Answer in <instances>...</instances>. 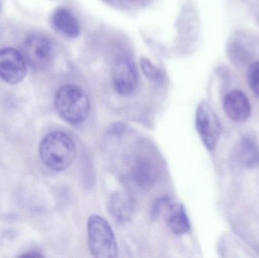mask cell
<instances>
[{"label": "cell", "mask_w": 259, "mask_h": 258, "mask_svg": "<svg viewBox=\"0 0 259 258\" xmlns=\"http://www.w3.org/2000/svg\"><path fill=\"white\" fill-rule=\"evenodd\" d=\"M236 157L246 167H255L259 163L258 145L251 136H243L236 147Z\"/></svg>", "instance_id": "7c38bea8"}, {"label": "cell", "mask_w": 259, "mask_h": 258, "mask_svg": "<svg viewBox=\"0 0 259 258\" xmlns=\"http://www.w3.org/2000/svg\"><path fill=\"white\" fill-rule=\"evenodd\" d=\"M196 129L205 148L212 151L222 134V127L215 112L206 101H202L198 106Z\"/></svg>", "instance_id": "52a82bcc"}, {"label": "cell", "mask_w": 259, "mask_h": 258, "mask_svg": "<svg viewBox=\"0 0 259 258\" xmlns=\"http://www.w3.org/2000/svg\"><path fill=\"white\" fill-rule=\"evenodd\" d=\"M76 152V145L72 138L62 131L48 133L39 144V157L42 163L49 169L58 172L71 166Z\"/></svg>", "instance_id": "6da1fadb"}, {"label": "cell", "mask_w": 259, "mask_h": 258, "mask_svg": "<svg viewBox=\"0 0 259 258\" xmlns=\"http://www.w3.org/2000/svg\"><path fill=\"white\" fill-rule=\"evenodd\" d=\"M55 107L62 119L71 124L86 121L91 112V100L84 90L77 85L65 84L56 91Z\"/></svg>", "instance_id": "7a4b0ae2"}, {"label": "cell", "mask_w": 259, "mask_h": 258, "mask_svg": "<svg viewBox=\"0 0 259 258\" xmlns=\"http://www.w3.org/2000/svg\"><path fill=\"white\" fill-rule=\"evenodd\" d=\"M112 83L115 92L120 95L132 94L139 84V73L134 59L127 53L115 59L112 68Z\"/></svg>", "instance_id": "8992f818"}, {"label": "cell", "mask_w": 259, "mask_h": 258, "mask_svg": "<svg viewBox=\"0 0 259 258\" xmlns=\"http://www.w3.org/2000/svg\"><path fill=\"white\" fill-rule=\"evenodd\" d=\"M152 212L154 218L163 215L167 227L174 234L182 236L190 231V220L181 203L173 201L168 197H162L154 204Z\"/></svg>", "instance_id": "5b68a950"}, {"label": "cell", "mask_w": 259, "mask_h": 258, "mask_svg": "<svg viewBox=\"0 0 259 258\" xmlns=\"http://www.w3.org/2000/svg\"><path fill=\"white\" fill-rule=\"evenodd\" d=\"M21 53L28 67L35 71H45L55 59V48L51 39L42 33H30L23 42Z\"/></svg>", "instance_id": "277c9868"}, {"label": "cell", "mask_w": 259, "mask_h": 258, "mask_svg": "<svg viewBox=\"0 0 259 258\" xmlns=\"http://www.w3.org/2000/svg\"><path fill=\"white\" fill-rule=\"evenodd\" d=\"M52 25L56 31L70 38H76L80 35V27L74 14L65 7H59L53 12Z\"/></svg>", "instance_id": "30bf717a"}, {"label": "cell", "mask_w": 259, "mask_h": 258, "mask_svg": "<svg viewBox=\"0 0 259 258\" xmlns=\"http://www.w3.org/2000/svg\"><path fill=\"white\" fill-rule=\"evenodd\" d=\"M224 110L231 121L239 124L246 122L252 115V105L247 95L240 89L230 91L223 101Z\"/></svg>", "instance_id": "9c48e42d"}, {"label": "cell", "mask_w": 259, "mask_h": 258, "mask_svg": "<svg viewBox=\"0 0 259 258\" xmlns=\"http://www.w3.org/2000/svg\"><path fill=\"white\" fill-rule=\"evenodd\" d=\"M88 246L97 258H114L118 256L116 237L110 224L100 215H94L88 221Z\"/></svg>", "instance_id": "3957f363"}, {"label": "cell", "mask_w": 259, "mask_h": 258, "mask_svg": "<svg viewBox=\"0 0 259 258\" xmlns=\"http://www.w3.org/2000/svg\"><path fill=\"white\" fill-rule=\"evenodd\" d=\"M108 207L110 215L120 224L127 222L132 216V201L128 195L122 192L113 194L109 199Z\"/></svg>", "instance_id": "8fae6325"}, {"label": "cell", "mask_w": 259, "mask_h": 258, "mask_svg": "<svg viewBox=\"0 0 259 258\" xmlns=\"http://www.w3.org/2000/svg\"><path fill=\"white\" fill-rule=\"evenodd\" d=\"M21 257H42V254H39V252L36 251H30V252H27L26 254H22Z\"/></svg>", "instance_id": "9a60e30c"}, {"label": "cell", "mask_w": 259, "mask_h": 258, "mask_svg": "<svg viewBox=\"0 0 259 258\" xmlns=\"http://www.w3.org/2000/svg\"><path fill=\"white\" fill-rule=\"evenodd\" d=\"M140 65L143 74L146 78L153 83H161L164 80L162 71L155 66L147 58L142 57L140 59Z\"/></svg>", "instance_id": "4fadbf2b"}, {"label": "cell", "mask_w": 259, "mask_h": 258, "mask_svg": "<svg viewBox=\"0 0 259 258\" xmlns=\"http://www.w3.org/2000/svg\"><path fill=\"white\" fill-rule=\"evenodd\" d=\"M27 65L21 51L12 47L0 48V78L9 84L15 85L24 80Z\"/></svg>", "instance_id": "ba28073f"}, {"label": "cell", "mask_w": 259, "mask_h": 258, "mask_svg": "<svg viewBox=\"0 0 259 258\" xmlns=\"http://www.w3.org/2000/svg\"><path fill=\"white\" fill-rule=\"evenodd\" d=\"M247 80L251 89L259 98V61L252 62L249 67Z\"/></svg>", "instance_id": "5bb4252c"}]
</instances>
